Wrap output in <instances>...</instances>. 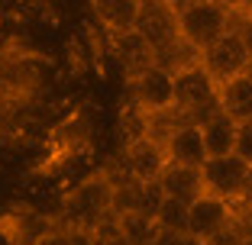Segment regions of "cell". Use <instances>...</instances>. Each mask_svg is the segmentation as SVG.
Returning a JSON list of instances; mask_svg holds the SVG:
<instances>
[{"instance_id": "1", "label": "cell", "mask_w": 252, "mask_h": 245, "mask_svg": "<svg viewBox=\"0 0 252 245\" xmlns=\"http://www.w3.org/2000/svg\"><path fill=\"white\" fill-rule=\"evenodd\" d=\"M107 216H113V187H110V181H107L104 171H97V174L84 178L74 191L65 193L55 223L65 226V229L91 232L94 226L104 223Z\"/></svg>"}, {"instance_id": "2", "label": "cell", "mask_w": 252, "mask_h": 245, "mask_svg": "<svg viewBox=\"0 0 252 245\" xmlns=\"http://www.w3.org/2000/svg\"><path fill=\"white\" fill-rule=\"evenodd\" d=\"M175 110L181 113L188 126H204L207 119H214L220 110V94L204 65H194L188 71L175 75Z\"/></svg>"}, {"instance_id": "3", "label": "cell", "mask_w": 252, "mask_h": 245, "mask_svg": "<svg viewBox=\"0 0 252 245\" xmlns=\"http://www.w3.org/2000/svg\"><path fill=\"white\" fill-rule=\"evenodd\" d=\"M226 16H230V7H223L220 0H200L185 13H178V32L204 55V49H210L220 36H226Z\"/></svg>"}, {"instance_id": "4", "label": "cell", "mask_w": 252, "mask_h": 245, "mask_svg": "<svg viewBox=\"0 0 252 245\" xmlns=\"http://www.w3.org/2000/svg\"><path fill=\"white\" fill-rule=\"evenodd\" d=\"M200 65H204V71L210 75V81H214L217 90H220L226 81L246 75V71L252 68V49L239 36L226 32V36H220L210 49H204Z\"/></svg>"}, {"instance_id": "5", "label": "cell", "mask_w": 252, "mask_h": 245, "mask_svg": "<svg viewBox=\"0 0 252 245\" xmlns=\"http://www.w3.org/2000/svg\"><path fill=\"white\" fill-rule=\"evenodd\" d=\"M204 178V193L220 197L226 203L246 200V187H249V164L239 155H223V158H207L200 168Z\"/></svg>"}, {"instance_id": "6", "label": "cell", "mask_w": 252, "mask_h": 245, "mask_svg": "<svg viewBox=\"0 0 252 245\" xmlns=\"http://www.w3.org/2000/svg\"><path fill=\"white\" fill-rule=\"evenodd\" d=\"M136 32L152 45V52H158V49H165L168 42H175L181 36L178 32V13L165 0H139Z\"/></svg>"}, {"instance_id": "7", "label": "cell", "mask_w": 252, "mask_h": 245, "mask_svg": "<svg viewBox=\"0 0 252 245\" xmlns=\"http://www.w3.org/2000/svg\"><path fill=\"white\" fill-rule=\"evenodd\" d=\"M129 100L139 104L146 113L168 110V107H175V78L152 65L136 81H129Z\"/></svg>"}, {"instance_id": "8", "label": "cell", "mask_w": 252, "mask_h": 245, "mask_svg": "<svg viewBox=\"0 0 252 245\" xmlns=\"http://www.w3.org/2000/svg\"><path fill=\"white\" fill-rule=\"evenodd\" d=\"M230 219H233V203L204 193V197H197V200L188 207V236L197 239V242H207V239L217 236Z\"/></svg>"}, {"instance_id": "9", "label": "cell", "mask_w": 252, "mask_h": 245, "mask_svg": "<svg viewBox=\"0 0 252 245\" xmlns=\"http://www.w3.org/2000/svg\"><path fill=\"white\" fill-rule=\"evenodd\" d=\"M110 49H113V55H117L120 68H123L126 84L136 81L142 71H149V68L156 65V52H152V45H149L136 29L126 32V36H110Z\"/></svg>"}, {"instance_id": "10", "label": "cell", "mask_w": 252, "mask_h": 245, "mask_svg": "<svg viewBox=\"0 0 252 245\" xmlns=\"http://www.w3.org/2000/svg\"><path fill=\"white\" fill-rule=\"evenodd\" d=\"M123 158H126V168L133 178H139L142 184H152V181L162 178V171L168 168V155L158 142L152 139H139L133 145H126L123 149Z\"/></svg>"}, {"instance_id": "11", "label": "cell", "mask_w": 252, "mask_h": 245, "mask_svg": "<svg viewBox=\"0 0 252 245\" xmlns=\"http://www.w3.org/2000/svg\"><path fill=\"white\" fill-rule=\"evenodd\" d=\"M91 10L107 36H126L139 20V0H91Z\"/></svg>"}, {"instance_id": "12", "label": "cell", "mask_w": 252, "mask_h": 245, "mask_svg": "<svg viewBox=\"0 0 252 245\" xmlns=\"http://www.w3.org/2000/svg\"><path fill=\"white\" fill-rule=\"evenodd\" d=\"M168 164H185V168H204L207 149H204V133L200 126H178L175 136L165 142Z\"/></svg>"}, {"instance_id": "13", "label": "cell", "mask_w": 252, "mask_h": 245, "mask_svg": "<svg viewBox=\"0 0 252 245\" xmlns=\"http://www.w3.org/2000/svg\"><path fill=\"white\" fill-rule=\"evenodd\" d=\"M165 197L171 200H181L191 207L197 197H204V178H200V168H185V164H168L158 178Z\"/></svg>"}, {"instance_id": "14", "label": "cell", "mask_w": 252, "mask_h": 245, "mask_svg": "<svg viewBox=\"0 0 252 245\" xmlns=\"http://www.w3.org/2000/svg\"><path fill=\"white\" fill-rule=\"evenodd\" d=\"M217 94H220V110L230 119H236V123H249L252 119V75L249 71L226 81Z\"/></svg>"}, {"instance_id": "15", "label": "cell", "mask_w": 252, "mask_h": 245, "mask_svg": "<svg viewBox=\"0 0 252 245\" xmlns=\"http://www.w3.org/2000/svg\"><path fill=\"white\" fill-rule=\"evenodd\" d=\"M236 129H239V123H236V119H230L226 113H217L214 119H207V123L200 126L207 158L233 155V149H236Z\"/></svg>"}, {"instance_id": "16", "label": "cell", "mask_w": 252, "mask_h": 245, "mask_svg": "<svg viewBox=\"0 0 252 245\" xmlns=\"http://www.w3.org/2000/svg\"><path fill=\"white\" fill-rule=\"evenodd\" d=\"M200 65V52L194 49L191 42H185V39H175V42H168L165 49H158L156 52V68H162V71H168L171 78L178 75V71H188V68Z\"/></svg>"}, {"instance_id": "17", "label": "cell", "mask_w": 252, "mask_h": 245, "mask_svg": "<svg viewBox=\"0 0 252 245\" xmlns=\"http://www.w3.org/2000/svg\"><path fill=\"white\" fill-rule=\"evenodd\" d=\"M146 119H149V113L142 110L139 104H133V100H126V104H123L120 119H117L123 149H126V145H133V142H139V139H146Z\"/></svg>"}, {"instance_id": "18", "label": "cell", "mask_w": 252, "mask_h": 245, "mask_svg": "<svg viewBox=\"0 0 252 245\" xmlns=\"http://www.w3.org/2000/svg\"><path fill=\"white\" fill-rule=\"evenodd\" d=\"M117 223H120V232H123L126 245H149V242H152V236L158 232V223L152 219V216H146V213L117 216Z\"/></svg>"}, {"instance_id": "19", "label": "cell", "mask_w": 252, "mask_h": 245, "mask_svg": "<svg viewBox=\"0 0 252 245\" xmlns=\"http://www.w3.org/2000/svg\"><path fill=\"white\" fill-rule=\"evenodd\" d=\"M156 223L158 229H168V232H188V203L165 197L156 213Z\"/></svg>"}, {"instance_id": "20", "label": "cell", "mask_w": 252, "mask_h": 245, "mask_svg": "<svg viewBox=\"0 0 252 245\" xmlns=\"http://www.w3.org/2000/svg\"><path fill=\"white\" fill-rule=\"evenodd\" d=\"M233 155H239L246 164H252V119H249V123H239V129H236V149H233Z\"/></svg>"}, {"instance_id": "21", "label": "cell", "mask_w": 252, "mask_h": 245, "mask_svg": "<svg viewBox=\"0 0 252 245\" xmlns=\"http://www.w3.org/2000/svg\"><path fill=\"white\" fill-rule=\"evenodd\" d=\"M165 3H168L175 13H185L188 7H194V3H200V0H165Z\"/></svg>"}, {"instance_id": "22", "label": "cell", "mask_w": 252, "mask_h": 245, "mask_svg": "<svg viewBox=\"0 0 252 245\" xmlns=\"http://www.w3.org/2000/svg\"><path fill=\"white\" fill-rule=\"evenodd\" d=\"M243 216H246V203H243ZM243 245H252V223L246 219V229H243Z\"/></svg>"}, {"instance_id": "23", "label": "cell", "mask_w": 252, "mask_h": 245, "mask_svg": "<svg viewBox=\"0 0 252 245\" xmlns=\"http://www.w3.org/2000/svg\"><path fill=\"white\" fill-rule=\"evenodd\" d=\"M246 219L252 223V200H249V197H246Z\"/></svg>"}, {"instance_id": "24", "label": "cell", "mask_w": 252, "mask_h": 245, "mask_svg": "<svg viewBox=\"0 0 252 245\" xmlns=\"http://www.w3.org/2000/svg\"><path fill=\"white\" fill-rule=\"evenodd\" d=\"M246 197L252 200V164H249V187H246Z\"/></svg>"}, {"instance_id": "25", "label": "cell", "mask_w": 252, "mask_h": 245, "mask_svg": "<svg viewBox=\"0 0 252 245\" xmlns=\"http://www.w3.org/2000/svg\"><path fill=\"white\" fill-rule=\"evenodd\" d=\"M236 7H243V10H252V0H236Z\"/></svg>"}]
</instances>
